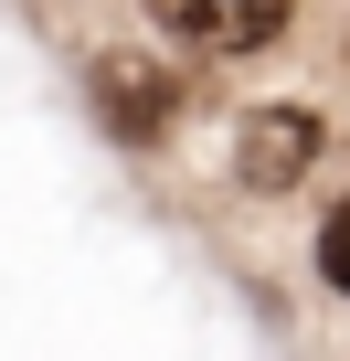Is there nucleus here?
<instances>
[{
  "label": "nucleus",
  "mask_w": 350,
  "mask_h": 361,
  "mask_svg": "<svg viewBox=\"0 0 350 361\" xmlns=\"http://www.w3.org/2000/svg\"><path fill=\"white\" fill-rule=\"evenodd\" d=\"M96 117L117 128V138H170V117H181V75H170L159 54H138V43H117V54H96Z\"/></svg>",
  "instance_id": "nucleus-1"
},
{
  "label": "nucleus",
  "mask_w": 350,
  "mask_h": 361,
  "mask_svg": "<svg viewBox=\"0 0 350 361\" xmlns=\"http://www.w3.org/2000/svg\"><path fill=\"white\" fill-rule=\"evenodd\" d=\"M318 276H329V287L350 298V202H339V213L318 224Z\"/></svg>",
  "instance_id": "nucleus-4"
},
{
  "label": "nucleus",
  "mask_w": 350,
  "mask_h": 361,
  "mask_svg": "<svg viewBox=\"0 0 350 361\" xmlns=\"http://www.w3.org/2000/svg\"><path fill=\"white\" fill-rule=\"evenodd\" d=\"M149 22L202 54H265L287 32V0H149Z\"/></svg>",
  "instance_id": "nucleus-3"
},
{
  "label": "nucleus",
  "mask_w": 350,
  "mask_h": 361,
  "mask_svg": "<svg viewBox=\"0 0 350 361\" xmlns=\"http://www.w3.org/2000/svg\"><path fill=\"white\" fill-rule=\"evenodd\" d=\"M318 159V117L308 106H244L234 128V180L265 202V192H297V170Z\"/></svg>",
  "instance_id": "nucleus-2"
}]
</instances>
